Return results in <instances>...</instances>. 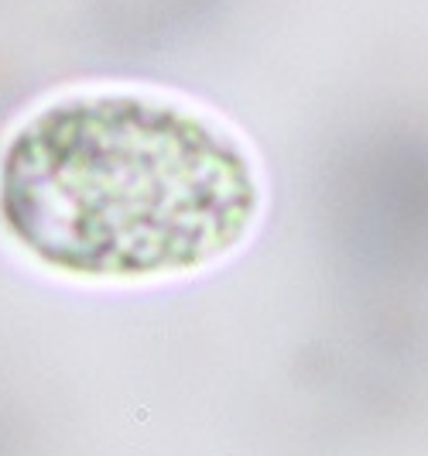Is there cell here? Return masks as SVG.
I'll list each match as a JSON object with an SVG mask.
<instances>
[{
    "mask_svg": "<svg viewBox=\"0 0 428 456\" xmlns=\"http://www.w3.org/2000/svg\"><path fill=\"white\" fill-rule=\"evenodd\" d=\"M261 209L254 161L192 107L83 93L28 117L0 155V224L76 278H158L230 254Z\"/></svg>",
    "mask_w": 428,
    "mask_h": 456,
    "instance_id": "1",
    "label": "cell"
}]
</instances>
